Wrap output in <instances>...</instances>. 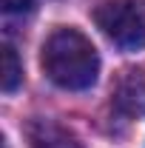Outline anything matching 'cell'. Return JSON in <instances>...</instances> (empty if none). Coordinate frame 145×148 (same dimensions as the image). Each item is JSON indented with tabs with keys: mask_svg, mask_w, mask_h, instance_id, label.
Here are the masks:
<instances>
[{
	"mask_svg": "<svg viewBox=\"0 0 145 148\" xmlns=\"http://www.w3.org/2000/svg\"><path fill=\"white\" fill-rule=\"evenodd\" d=\"M3 12H6V14H20V17H26V14L34 12V0H3Z\"/></svg>",
	"mask_w": 145,
	"mask_h": 148,
	"instance_id": "6",
	"label": "cell"
},
{
	"mask_svg": "<svg viewBox=\"0 0 145 148\" xmlns=\"http://www.w3.org/2000/svg\"><path fill=\"white\" fill-rule=\"evenodd\" d=\"M43 71L46 77L68 91H85L97 83L100 54L91 40L77 29H57L43 43Z\"/></svg>",
	"mask_w": 145,
	"mask_h": 148,
	"instance_id": "1",
	"label": "cell"
},
{
	"mask_svg": "<svg viewBox=\"0 0 145 148\" xmlns=\"http://www.w3.org/2000/svg\"><path fill=\"white\" fill-rule=\"evenodd\" d=\"M20 83H23V66L17 60V51L12 46H3V77H0V86H3L6 94H12V91H17Z\"/></svg>",
	"mask_w": 145,
	"mask_h": 148,
	"instance_id": "5",
	"label": "cell"
},
{
	"mask_svg": "<svg viewBox=\"0 0 145 148\" xmlns=\"http://www.w3.org/2000/svg\"><path fill=\"white\" fill-rule=\"evenodd\" d=\"M114 106L128 117H145V77L140 71H125L114 88Z\"/></svg>",
	"mask_w": 145,
	"mask_h": 148,
	"instance_id": "3",
	"label": "cell"
},
{
	"mask_svg": "<svg viewBox=\"0 0 145 148\" xmlns=\"http://www.w3.org/2000/svg\"><path fill=\"white\" fill-rule=\"evenodd\" d=\"M29 148H83V143L51 120H37L29 128Z\"/></svg>",
	"mask_w": 145,
	"mask_h": 148,
	"instance_id": "4",
	"label": "cell"
},
{
	"mask_svg": "<svg viewBox=\"0 0 145 148\" xmlns=\"http://www.w3.org/2000/svg\"><path fill=\"white\" fill-rule=\"evenodd\" d=\"M94 23L122 51L145 49V0H105L94 9Z\"/></svg>",
	"mask_w": 145,
	"mask_h": 148,
	"instance_id": "2",
	"label": "cell"
}]
</instances>
